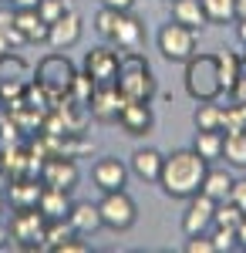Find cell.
<instances>
[{
	"label": "cell",
	"instance_id": "cell-1",
	"mask_svg": "<svg viewBox=\"0 0 246 253\" xmlns=\"http://www.w3.org/2000/svg\"><path fill=\"white\" fill-rule=\"evenodd\" d=\"M209 172V162L196 149H175L172 156L162 159V172H159V186L162 193L172 199H189L203 189V179Z\"/></svg>",
	"mask_w": 246,
	"mask_h": 253
},
{
	"label": "cell",
	"instance_id": "cell-2",
	"mask_svg": "<svg viewBox=\"0 0 246 253\" xmlns=\"http://www.w3.org/2000/svg\"><path fill=\"white\" fill-rule=\"evenodd\" d=\"M115 88L122 91L125 101H152V95H155V78H152V68H149V61H145V54L122 51Z\"/></svg>",
	"mask_w": 246,
	"mask_h": 253
},
{
	"label": "cell",
	"instance_id": "cell-3",
	"mask_svg": "<svg viewBox=\"0 0 246 253\" xmlns=\"http://www.w3.org/2000/svg\"><path fill=\"white\" fill-rule=\"evenodd\" d=\"M186 95L192 101H216L223 95V81H219V64H216V54L209 51H196L189 61H186Z\"/></svg>",
	"mask_w": 246,
	"mask_h": 253
},
{
	"label": "cell",
	"instance_id": "cell-4",
	"mask_svg": "<svg viewBox=\"0 0 246 253\" xmlns=\"http://www.w3.org/2000/svg\"><path fill=\"white\" fill-rule=\"evenodd\" d=\"M98 213H101V223H105L108 230L125 233V230H132L135 219H138V206H135V199L125 193V189H112V193L101 196Z\"/></svg>",
	"mask_w": 246,
	"mask_h": 253
},
{
	"label": "cell",
	"instance_id": "cell-5",
	"mask_svg": "<svg viewBox=\"0 0 246 253\" xmlns=\"http://www.w3.org/2000/svg\"><path fill=\"white\" fill-rule=\"evenodd\" d=\"M78 68L68 61V54H47L38 64V84L47 95H68L71 91V81H75Z\"/></svg>",
	"mask_w": 246,
	"mask_h": 253
},
{
	"label": "cell",
	"instance_id": "cell-6",
	"mask_svg": "<svg viewBox=\"0 0 246 253\" xmlns=\"http://www.w3.org/2000/svg\"><path fill=\"white\" fill-rule=\"evenodd\" d=\"M159 51H162V58L165 61H186L196 54V31L186 27V24H179V20H172V24H162V31H159Z\"/></svg>",
	"mask_w": 246,
	"mask_h": 253
},
{
	"label": "cell",
	"instance_id": "cell-7",
	"mask_svg": "<svg viewBox=\"0 0 246 253\" xmlns=\"http://www.w3.org/2000/svg\"><path fill=\"white\" fill-rule=\"evenodd\" d=\"M44 213L38 206H20L17 213L10 216V236L17 240L20 247L31 250H44Z\"/></svg>",
	"mask_w": 246,
	"mask_h": 253
},
{
	"label": "cell",
	"instance_id": "cell-8",
	"mask_svg": "<svg viewBox=\"0 0 246 253\" xmlns=\"http://www.w3.org/2000/svg\"><path fill=\"white\" fill-rule=\"evenodd\" d=\"M212 213H216V199H209L206 193L189 196V206H186V213H182V233H186V236L209 233V226H212Z\"/></svg>",
	"mask_w": 246,
	"mask_h": 253
},
{
	"label": "cell",
	"instance_id": "cell-9",
	"mask_svg": "<svg viewBox=\"0 0 246 253\" xmlns=\"http://www.w3.org/2000/svg\"><path fill=\"white\" fill-rule=\"evenodd\" d=\"M118 51L112 47H91L84 54V75L95 81V84H115L118 78Z\"/></svg>",
	"mask_w": 246,
	"mask_h": 253
},
{
	"label": "cell",
	"instance_id": "cell-10",
	"mask_svg": "<svg viewBox=\"0 0 246 253\" xmlns=\"http://www.w3.org/2000/svg\"><path fill=\"white\" fill-rule=\"evenodd\" d=\"M142 38H145V24L135 14V7L132 10H118V20H115V31H112L108 41H112L118 51H138Z\"/></svg>",
	"mask_w": 246,
	"mask_h": 253
},
{
	"label": "cell",
	"instance_id": "cell-11",
	"mask_svg": "<svg viewBox=\"0 0 246 253\" xmlns=\"http://www.w3.org/2000/svg\"><path fill=\"white\" fill-rule=\"evenodd\" d=\"M122 105H125V98H122V91H118L115 84H95V95H91V101H88L91 118H95V122H101V125L118 122Z\"/></svg>",
	"mask_w": 246,
	"mask_h": 253
},
{
	"label": "cell",
	"instance_id": "cell-12",
	"mask_svg": "<svg viewBox=\"0 0 246 253\" xmlns=\"http://www.w3.org/2000/svg\"><path fill=\"white\" fill-rule=\"evenodd\" d=\"M84 34V24L78 17L75 10H64L54 24H47V44L54 47V51H68V47H75L78 41Z\"/></svg>",
	"mask_w": 246,
	"mask_h": 253
},
{
	"label": "cell",
	"instance_id": "cell-13",
	"mask_svg": "<svg viewBox=\"0 0 246 253\" xmlns=\"http://www.w3.org/2000/svg\"><path fill=\"white\" fill-rule=\"evenodd\" d=\"M27 64L17 58V54H0V98H17L24 88H27Z\"/></svg>",
	"mask_w": 246,
	"mask_h": 253
},
{
	"label": "cell",
	"instance_id": "cell-14",
	"mask_svg": "<svg viewBox=\"0 0 246 253\" xmlns=\"http://www.w3.org/2000/svg\"><path fill=\"white\" fill-rule=\"evenodd\" d=\"M41 182L44 186H54V189H75L78 186V166H75V159H68V156H54V159H47L44 162V169H41Z\"/></svg>",
	"mask_w": 246,
	"mask_h": 253
},
{
	"label": "cell",
	"instance_id": "cell-15",
	"mask_svg": "<svg viewBox=\"0 0 246 253\" xmlns=\"http://www.w3.org/2000/svg\"><path fill=\"white\" fill-rule=\"evenodd\" d=\"M91 179H95V186L101 189V193L125 189V182H128V166H125L122 159H115V156H105V159H98V162H95Z\"/></svg>",
	"mask_w": 246,
	"mask_h": 253
},
{
	"label": "cell",
	"instance_id": "cell-16",
	"mask_svg": "<svg viewBox=\"0 0 246 253\" xmlns=\"http://www.w3.org/2000/svg\"><path fill=\"white\" fill-rule=\"evenodd\" d=\"M118 125L125 128V135H149L152 125H155V115H152L149 101H125L122 105V115H118Z\"/></svg>",
	"mask_w": 246,
	"mask_h": 253
},
{
	"label": "cell",
	"instance_id": "cell-17",
	"mask_svg": "<svg viewBox=\"0 0 246 253\" xmlns=\"http://www.w3.org/2000/svg\"><path fill=\"white\" fill-rule=\"evenodd\" d=\"M68 223H71L75 236H91V233H98V230L105 226V223H101V213H98V203H88V199L71 203V210H68Z\"/></svg>",
	"mask_w": 246,
	"mask_h": 253
},
{
	"label": "cell",
	"instance_id": "cell-18",
	"mask_svg": "<svg viewBox=\"0 0 246 253\" xmlns=\"http://www.w3.org/2000/svg\"><path fill=\"white\" fill-rule=\"evenodd\" d=\"M14 24H17V31L24 34L27 44H47V24L41 20L38 7H31V10H17V14H14Z\"/></svg>",
	"mask_w": 246,
	"mask_h": 253
},
{
	"label": "cell",
	"instance_id": "cell-19",
	"mask_svg": "<svg viewBox=\"0 0 246 253\" xmlns=\"http://www.w3.org/2000/svg\"><path fill=\"white\" fill-rule=\"evenodd\" d=\"M38 210L44 213V219H64L68 210H71V199H68V189H54V186H44L38 199Z\"/></svg>",
	"mask_w": 246,
	"mask_h": 253
},
{
	"label": "cell",
	"instance_id": "cell-20",
	"mask_svg": "<svg viewBox=\"0 0 246 253\" xmlns=\"http://www.w3.org/2000/svg\"><path fill=\"white\" fill-rule=\"evenodd\" d=\"M172 20L186 24L192 31H203L209 24L206 10H203V0H172Z\"/></svg>",
	"mask_w": 246,
	"mask_h": 253
},
{
	"label": "cell",
	"instance_id": "cell-21",
	"mask_svg": "<svg viewBox=\"0 0 246 253\" xmlns=\"http://www.w3.org/2000/svg\"><path fill=\"white\" fill-rule=\"evenodd\" d=\"M162 152L159 149H138L132 156V172L145 182H159V172H162Z\"/></svg>",
	"mask_w": 246,
	"mask_h": 253
},
{
	"label": "cell",
	"instance_id": "cell-22",
	"mask_svg": "<svg viewBox=\"0 0 246 253\" xmlns=\"http://www.w3.org/2000/svg\"><path fill=\"white\" fill-rule=\"evenodd\" d=\"M229 189H233V175H229L226 169H209L206 179H203V189H199V193H206L209 199L223 203V199H229Z\"/></svg>",
	"mask_w": 246,
	"mask_h": 253
},
{
	"label": "cell",
	"instance_id": "cell-23",
	"mask_svg": "<svg viewBox=\"0 0 246 253\" xmlns=\"http://www.w3.org/2000/svg\"><path fill=\"white\" fill-rule=\"evenodd\" d=\"M223 132H203V128H196V142H192V149L199 152V156L212 162V159H223Z\"/></svg>",
	"mask_w": 246,
	"mask_h": 253
},
{
	"label": "cell",
	"instance_id": "cell-24",
	"mask_svg": "<svg viewBox=\"0 0 246 253\" xmlns=\"http://www.w3.org/2000/svg\"><path fill=\"white\" fill-rule=\"evenodd\" d=\"M216 64H219V81H223V91L229 95V88H233V84H236V78L243 75L240 54H233V51H219V54H216Z\"/></svg>",
	"mask_w": 246,
	"mask_h": 253
},
{
	"label": "cell",
	"instance_id": "cell-25",
	"mask_svg": "<svg viewBox=\"0 0 246 253\" xmlns=\"http://www.w3.org/2000/svg\"><path fill=\"white\" fill-rule=\"evenodd\" d=\"M41 199V186L34 179H17L14 186H10V206L20 210V206H38Z\"/></svg>",
	"mask_w": 246,
	"mask_h": 253
},
{
	"label": "cell",
	"instance_id": "cell-26",
	"mask_svg": "<svg viewBox=\"0 0 246 253\" xmlns=\"http://www.w3.org/2000/svg\"><path fill=\"white\" fill-rule=\"evenodd\" d=\"M223 159L236 169H246V132H229L223 138Z\"/></svg>",
	"mask_w": 246,
	"mask_h": 253
},
{
	"label": "cell",
	"instance_id": "cell-27",
	"mask_svg": "<svg viewBox=\"0 0 246 253\" xmlns=\"http://www.w3.org/2000/svg\"><path fill=\"white\" fill-rule=\"evenodd\" d=\"M219 115H223V105H216V101H199V108H196V128H203V132H219Z\"/></svg>",
	"mask_w": 246,
	"mask_h": 253
},
{
	"label": "cell",
	"instance_id": "cell-28",
	"mask_svg": "<svg viewBox=\"0 0 246 253\" xmlns=\"http://www.w3.org/2000/svg\"><path fill=\"white\" fill-rule=\"evenodd\" d=\"M209 24H233L236 20V0H203Z\"/></svg>",
	"mask_w": 246,
	"mask_h": 253
},
{
	"label": "cell",
	"instance_id": "cell-29",
	"mask_svg": "<svg viewBox=\"0 0 246 253\" xmlns=\"http://www.w3.org/2000/svg\"><path fill=\"white\" fill-rule=\"evenodd\" d=\"M219 132L229 135V132H246V108L240 101H233L223 108V115H219Z\"/></svg>",
	"mask_w": 246,
	"mask_h": 253
},
{
	"label": "cell",
	"instance_id": "cell-30",
	"mask_svg": "<svg viewBox=\"0 0 246 253\" xmlns=\"http://www.w3.org/2000/svg\"><path fill=\"white\" fill-rule=\"evenodd\" d=\"M243 216H246V213L240 210V206H236V203L223 199V203H216V213H212V226H223V230H236Z\"/></svg>",
	"mask_w": 246,
	"mask_h": 253
},
{
	"label": "cell",
	"instance_id": "cell-31",
	"mask_svg": "<svg viewBox=\"0 0 246 253\" xmlns=\"http://www.w3.org/2000/svg\"><path fill=\"white\" fill-rule=\"evenodd\" d=\"M68 236H75L68 216H64V219H47V223H44V250H54L57 243H64Z\"/></svg>",
	"mask_w": 246,
	"mask_h": 253
},
{
	"label": "cell",
	"instance_id": "cell-32",
	"mask_svg": "<svg viewBox=\"0 0 246 253\" xmlns=\"http://www.w3.org/2000/svg\"><path fill=\"white\" fill-rule=\"evenodd\" d=\"M68 95H75L78 105H88V101H91V95H95V81L88 78V75H75L71 91H68Z\"/></svg>",
	"mask_w": 246,
	"mask_h": 253
},
{
	"label": "cell",
	"instance_id": "cell-33",
	"mask_svg": "<svg viewBox=\"0 0 246 253\" xmlns=\"http://www.w3.org/2000/svg\"><path fill=\"white\" fill-rule=\"evenodd\" d=\"M64 10H71V7H68V0H41V3H38V14H41L44 24H54Z\"/></svg>",
	"mask_w": 246,
	"mask_h": 253
},
{
	"label": "cell",
	"instance_id": "cell-34",
	"mask_svg": "<svg viewBox=\"0 0 246 253\" xmlns=\"http://www.w3.org/2000/svg\"><path fill=\"white\" fill-rule=\"evenodd\" d=\"M115 20H118V10H112V7H101L95 14V31L101 34V38L108 41L112 38V31H115Z\"/></svg>",
	"mask_w": 246,
	"mask_h": 253
},
{
	"label": "cell",
	"instance_id": "cell-35",
	"mask_svg": "<svg viewBox=\"0 0 246 253\" xmlns=\"http://www.w3.org/2000/svg\"><path fill=\"white\" fill-rule=\"evenodd\" d=\"M212 247H216V253L236 250V230H223V226H216V233H212Z\"/></svg>",
	"mask_w": 246,
	"mask_h": 253
},
{
	"label": "cell",
	"instance_id": "cell-36",
	"mask_svg": "<svg viewBox=\"0 0 246 253\" xmlns=\"http://www.w3.org/2000/svg\"><path fill=\"white\" fill-rule=\"evenodd\" d=\"M186 253H216V247H212V236L199 233V236H189V243L182 247Z\"/></svg>",
	"mask_w": 246,
	"mask_h": 253
},
{
	"label": "cell",
	"instance_id": "cell-37",
	"mask_svg": "<svg viewBox=\"0 0 246 253\" xmlns=\"http://www.w3.org/2000/svg\"><path fill=\"white\" fill-rule=\"evenodd\" d=\"M229 203H236L246 213V179H233V189H229Z\"/></svg>",
	"mask_w": 246,
	"mask_h": 253
},
{
	"label": "cell",
	"instance_id": "cell-38",
	"mask_svg": "<svg viewBox=\"0 0 246 253\" xmlns=\"http://www.w3.org/2000/svg\"><path fill=\"white\" fill-rule=\"evenodd\" d=\"M54 250H57V253H88L91 247H88V243H81V240H75V236H68L64 243H57Z\"/></svg>",
	"mask_w": 246,
	"mask_h": 253
},
{
	"label": "cell",
	"instance_id": "cell-39",
	"mask_svg": "<svg viewBox=\"0 0 246 253\" xmlns=\"http://www.w3.org/2000/svg\"><path fill=\"white\" fill-rule=\"evenodd\" d=\"M229 98H233V101H240V105H246V71L236 78V84L229 88Z\"/></svg>",
	"mask_w": 246,
	"mask_h": 253
},
{
	"label": "cell",
	"instance_id": "cell-40",
	"mask_svg": "<svg viewBox=\"0 0 246 253\" xmlns=\"http://www.w3.org/2000/svg\"><path fill=\"white\" fill-rule=\"evenodd\" d=\"M101 7H112V10H132L135 0H98Z\"/></svg>",
	"mask_w": 246,
	"mask_h": 253
},
{
	"label": "cell",
	"instance_id": "cell-41",
	"mask_svg": "<svg viewBox=\"0 0 246 253\" xmlns=\"http://www.w3.org/2000/svg\"><path fill=\"white\" fill-rule=\"evenodd\" d=\"M236 247H240V250H246V216L240 219V226H236Z\"/></svg>",
	"mask_w": 246,
	"mask_h": 253
},
{
	"label": "cell",
	"instance_id": "cell-42",
	"mask_svg": "<svg viewBox=\"0 0 246 253\" xmlns=\"http://www.w3.org/2000/svg\"><path fill=\"white\" fill-rule=\"evenodd\" d=\"M7 3H10L14 10H31V7H38L41 0H7Z\"/></svg>",
	"mask_w": 246,
	"mask_h": 253
},
{
	"label": "cell",
	"instance_id": "cell-43",
	"mask_svg": "<svg viewBox=\"0 0 246 253\" xmlns=\"http://www.w3.org/2000/svg\"><path fill=\"white\" fill-rule=\"evenodd\" d=\"M236 38H240V44H246V20H236Z\"/></svg>",
	"mask_w": 246,
	"mask_h": 253
},
{
	"label": "cell",
	"instance_id": "cell-44",
	"mask_svg": "<svg viewBox=\"0 0 246 253\" xmlns=\"http://www.w3.org/2000/svg\"><path fill=\"white\" fill-rule=\"evenodd\" d=\"M236 20H246V0H236Z\"/></svg>",
	"mask_w": 246,
	"mask_h": 253
},
{
	"label": "cell",
	"instance_id": "cell-45",
	"mask_svg": "<svg viewBox=\"0 0 246 253\" xmlns=\"http://www.w3.org/2000/svg\"><path fill=\"white\" fill-rule=\"evenodd\" d=\"M7 51H14V47H10V41H7V34L0 31V54H7Z\"/></svg>",
	"mask_w": 246,
	"mask_h": 253
},
{
	"label": "cell",
	"instance_id": "cell-46",
	"mask_svg": "<svg viewBox=\"0 0 246 253\" xmlns=\"http://www.w3.org/2000/svg\"><path fill=\"white\" fill-rule=\"evenodd\" d=\"M240 64H243V71H246V51H243V54H240Z\"/></svg>",
	"mask_w": 246,
	"mask_h": 253
},
{
	"label": "cell",
	"instance_id": "cell-47",
	"mask_svg": "<svg viewBox=\"0 0 246 253\" xmlns=\"http://www.w3.org/2000/svg\"><path fill=\"white\" fill-rule=\"evenodd\" d=\"M0 3H7V0H0Z\"/></svg>",
	"mask_w": 246,
	"mask_h": 253
},
{
	"label": "cell",
	"instance_id": "cell-48",
	"mask_svg": "<svg viewBox=\"0 0 246 253\" xmlns=\"http://www.w3.org/2000/svg\"><path fill=\"white\" fill-rule=\"evenodd\" d=\"M0 240H3V233H0Z\"/></svg>",
	"mask_w": 246,
	"mask_h": 253
}]
</instances>
